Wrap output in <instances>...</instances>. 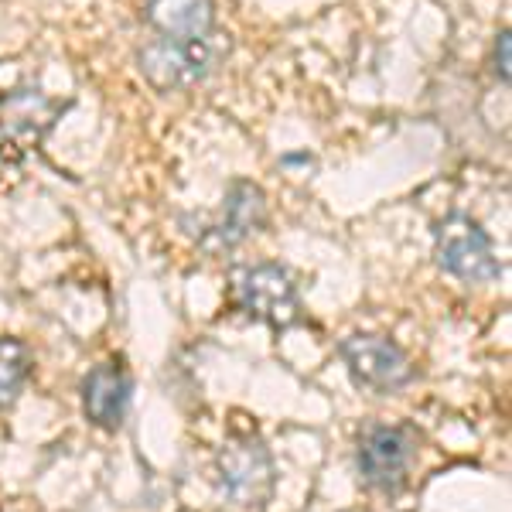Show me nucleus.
Masks as SVG:
<instances>
[{"instance_id": "1", "label": "nucleus", "mask_w": 512, "mask_h": 512, "mask_svg": "<svg viewBox=\"0 0 512 512\" xmlns=\"http://www.w3.org/2000/svg\"><path fill=\"white\" fill-rule=\"evenodd\" d=\"M216 485L219 495L236 509L260 512L274 499L277 468L270 448L256 434L233 437L216 458Z\"/></svg>"}, {"instance_id": "2", "label": "nucleus", "mask_w": 512, "mask_h": 512, "mask_svg": "<svg viewBox=\"0 0 512 512\" xmlns=\"http://www.w3.org/2000/svg\"><path fill=\"white\" fill-rule=\"evenodd\" d=\"M219 38V35H216ZM216 38L209 41H168L154 38L137 52L140 76L151 82L158 93H175V89L195 86L212 72V65L222 55Z\"/></svg>"}, {"instance_id": "3", "label": "nucleus", "mask_w": 512, "mask_h": 512, "mask_svg": "<svg viewBox=\"0 0 512 512\" xmlns=\"http://www.w3.org/2000/svg\"><path fill=\"white\" fill-rule=\"evenodd\" d=\"M233 294L239 311H246L253 321L277 328V332L301 321V301H297L294 277L280 263H260V267L236 270Z\"/></svg>"}, {"instance_id": "4", "label": "nucleus", "mask_w": 512, "mask_h": 512, "mask_svg": "<svg viewBox=\"0 0 512 512\" xmlns=\"http://www.w3.org/2000/svg\"><path fill=\"white\" fill-rule=\"evenodd\" d=\"M417 458V431L407 424H373L359 437V475L369 489L396 495Z\"/></svg>"}, {"instance_id": "5", "label": "nucleus", "mask_w": 512, "mask_h": 512, "mask_svg": "<svg viewBox=\"0 0 512 512\" xmlns=\"http://www.w3.org/2000/svg\"><path fill=\"white\" fill-rule=\"evenodd\" d=\"M437 267L444 274L465 280V284H485L502 274V263L492 253V239L468 216H448L437 226Z\"/></svg>"}, {"instance_id": "6", "label": "nucleus", "mask_w": 512, "mask_h": 512, "mask_svg": "<svg viewBox=\"0 0 512 512\" xmlns=\"http://www.w3.org/2000/svg\"><path fill=\"white\" fill-rule=\"evenodd\" d=\"M338 352H342L349 376L373 393H396L400 386H407L414 379V362H410V355L393 338L349 335L338 345Z\"/></svg>"}, {"instance_id": "7", "label": "nucleus", "mask_w": 512, "mask_h": 512, "mask_svg": "<svg viewBox=\"0 0 512 512\" xmlns=\"http://www.w3.org/2000/svg\"><path fill=\"white\" fill-rule=\"evenodd\" d=\"M263 222H267V195H263V188L253 185V181H233L226 192V205H222L219 222L205 226L198 243L212 253L233 250L250 233H256Z\"/></svg>"}, {"instance_id": "8", "label": "nucleus", "mask_w": 512, "mask_h": 512, "mask_svg": "<svg viewBox=\"0 0 512 512\" xmlns=\"http://www.w3.org/2000/svg\"><path fill=\"white\" fill-rule=\"evenodd\" d=\"M130 396H134V379L120 362H103L82 379V410L103 431H117L127 420Z\"/></svg>"}, {"instance_id": "9", "label": "nucleus", "mask_w": 512, "mask_h": 512, "mask_svg": "<svg viewBox=\"0 0 512 512\" xmlns=\"http://www.w3.org/2000/svg\"><path fill=\"white\" fill-rule=\"evenodd\" d=\"M144 21L158 38L209 41L216 38V4L212 0H144Z\"/></svg>"}, {"instance_id": "10", "label": "nucleus", "mask_w": 512, "mask_h": 512, "mask_svg": "<svg viewBox=\"0 0 512 512\" xmlns=\"http://www.w3.org/2000/svg\"><path fill=\"white\" fill-rule=\"evenodd\" d=\"M62 113L59 103L45 99L38 89H14L11 96L0 103V127H4V140H11L14 147L28 151L41 137L48 134V127Z\"/></svg>"}, {"instance_id": "11", "label": "nucleus", "mask_w": 512, "mask_h": 512, "mask_svg": "<svg viewBox=\"0 0 512 512\" xmlns=\"http://www.w3.org/2000/svg\"><path fill=\"white\" fill-rule=\"evenodd\" d=\"M31 373V352L18 338H0V410H7L24 390Z\"/></svg>"}, {"instance_id": "12", "label": "nucleus", "mask_w": 512, "mask_h": 512, "mask_svg": "<svg viewBox=\"0 0 512 512\" xmlns=\"http://www.w3.org/2000/svg\"><path fill=\"white\" fill-rule=\"evenodd\" d=\"M509 31H502L499 41H495V76L502 82H509Z\"/></svg>"}]
</instances>
